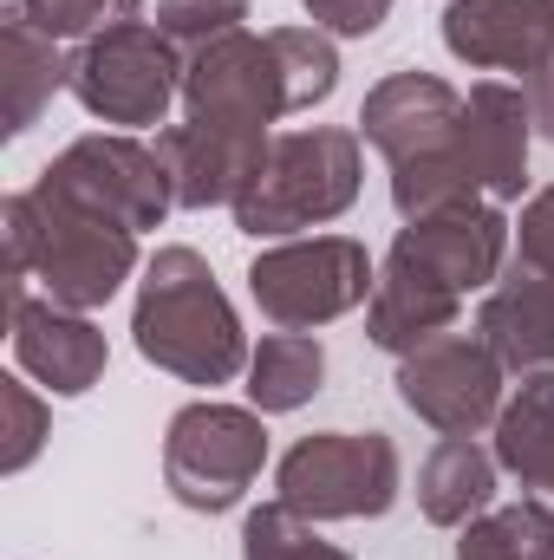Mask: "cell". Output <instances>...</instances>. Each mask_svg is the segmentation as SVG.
<instances>
[{"mask_svg":"<svg viewBox=\"0 0 554 560\" xmlns=\"http://www.w3.org/2000/svg\"><path fill=\"white\" fill-rule=\"evenodd\" d=\"M300 7L313 13V26H326V33H339V39H366V33H379L385 13H392V0H300Z\"/></svg>","mask_w":554,"mask_h":560,"instance_id":"83f0119b","label":"cell"},{"mask_svg":"<svg viewBox=\"0 0 554 560\" xmlns=\"http://www.w3.org/2000/svg\"><path fill=\"white\" fill-rule=\"evenodd\" d=\"M0 235H7V280H39L46 300L59 306H105L125 280L138 275V235L72 196H59L53 183L13 189L0 202Z\"/></svg>","mask_w":554,"mask_h":560,"instance_id":"6da1fadb","label":"cell"},{"mask_svg":"<svg viewBox=\"0 0 554 560\" xmlns=\"http://www.w3.org/2000/svg\"><path fill=\"white\" fill-rule=\"evenodd\" d=\"M503 242H509V222L496 215V202L483 196H457L430 215H417L399 229L392 242V268L430 280L443 293H470V287H489L496 268H503Z\"/></svg>","mask_w":554,"mask_h":560,"instance_id":"7c38bea8","label":"cell"},{"mask_svg":"<svg viewBox=\"0 0 554 560\" xmlns=\"http://www.w3.org/2000/svg\"><path fill=\"white\" fill-rule=\"evenodd\" d=\"M359 196V138L353 131H287L268 138L249 189L235 196V229L242 235H300L313 222L346 215Z\"/></svg>","mask_w":554,"mask_h":560,"instance_id":"277c9868","label":"cell"},{"mask_svg":"<svg viewBox=\"0 0 554 560\" xmlns=\"http://www.w3.org/2000/svg\"><path fill=\"white\" fill-rule=\"evenodd\" d=\"M320 378H326V352H320L313 332H268L249 359V405L262 418L300 411L320 392Z\"/></svg>","mask_w":554,"mask_h":560,"instance_id":"7402d4cb","label":"cell"},{"mask_svg":"<svg viewBox=\"0 0 554 560\" xmlns=\"http://www.w3.org/2000/svg\"><path fill=\"white\" fill-rule=\"evenodd\" d=\"M457 125H463V98L443 79H430V72H392L385 85L366 92L359 131H366V143L385 150L392 202H399L405 222L457 202V196H476L470 170H463Z\"/></svg>","mask_w":554,"mask_h":560,"instance_id":"3957f363","label":"cell"},{"mask_svg":"<svg viewBox=\"0 0 554 560\" xmlns=\"http://www.w3.org/2000/svg\"><path fill=\"white\" fill-rule=\"evenodd\" d=\"M483 346L503 359V372H554V275H516L483 300L476 319Z\"/></svg>","mask_w":554,"mask_h":560,"instance_id":"ac0fdd59","label":"cell"},{"mask_svg":"<svg viewBox=\"0 0 554 560\" xmlns=\"http://www.w3.org/2000/svg\"><path fill=\"white\" fill-rule=\"evenodd\" d=\"M443 46L483 72H542L554 59V0H450Z\"/></svg>","mask_w":554,"mask_h":560,"instance_id":"5bb4252c","label":"cell"},{"mask_svg":"<svg viewBox=\"0 0 554 560\" xmlns=\"http://www.w3.org/2000/svg\"><path fill=\"white\" fill-rule=\"evenodd\" d=\"M496 463L522 489H554V372H529L496 418Z\"/></svg>","mask_w":554,"mask_h":560,"instance_id":"44dd1931","label":"cell"},{"mask_svg":"<svg viewBox=\"0 0 554 560\" xmlns=\"http://www.w3.org/2000/svg\"><path fill=\"white\" fill-rule=\"evenodd\" d=\"M7 332H13V365L39 378L53 398H85L105 378V332L59 300H33L26 280H7Z\"/></svg>","mask_w":554,"mask_h":560,"instance_id":"4fadbf2b","label":"cell"},{"mask_svg":"<svg viewBox=\"0 0 554 560\" xmlns=\"http://www.w3.org/2000/svg\"><path fill=\"white\" fill-rule=\"evenodd\" d=\"M496 456L476 436H443L424 469H417V502L437 528H470V515H483L496 502Z\"/></svg>","mask_w":554,"mask_h":560,"instance_id":"ffe728a7","label":"cell"},{"mask_svg":"<svg viewBox=\"0 0 554 560\" xmlns=\"http://www.w3.org/2000/svg\"><path fill=\"white\" fill-rule=\"evenodd\" d=\"M529 118L542 125V138H554V59L542 72H529Z\"/></svg>","mask_w":554,"mask_h":560,"instance_id":"f546056e","label":"cell"},{"mask_svg":"<svg viewBox=\"0 0 554 560\" xmlns=\"http://www.w3.org/2000/svg\"><path fill=\"white\" fill-rule=\"evenodd\" d=\"M399 398L443 436H476L503 418V359L470 332H443L399 365Z\"/></svg>","mask_w":554,"mask_h":560,"instance_id":"8fae6325","label":"cell"},{"mask_svg":"<svg viewBox=\"0 0 554 560\" xmlns=\"http://www.w3.org/2000/svg\"><path fill=\"white\" fill-rule=\"evenodd\" d=\"M39 183H53L59 196H72V202H85V209L125 222L131 235L157 229V222L176 209V196H170V170H163L157 143L118 138V131H112V138L66 143V150L39 170Z\"/></svg>","mask_w":554,"mask_h":560,"instance_id":"30bf717a","label":"cell"},{"mask_svg":"<svg viewBox=\"0 0 554 560\" xmlns=\"http://www.w3.org/2000/svg\"><path fill=\"white\" fill-rule=\"evenodd\" d=\"M372 255L346 235H313V242H280L268 255H255L249 268V293L255 306L275 319L280 332H307V326H326L353 306L372 300Z\"/></svg>","mask_w":554,"mask_h":560,"instance_id":"ba28073f","label":"cell"},{"mask_svg":"<svg viewBox=\"0 0 554 560\" xmlns=\"http://www.w3.org/2000/svg\"><path fill=\"white\" fill-rule=\"evenodd\" d=\"M131 332H138L143 359L183 385H229L255 359L229 293L216 287L196 248H157V261L143 268Z\"/></svg>","mask_w":554,"mask_h":560,"instance_id":"7a4b0ae2","label":"cell"},{"mask_svg":"<svg viewBox=\"0 0 554 560\" xmlns=\"http://www.w3.org/2000/svg\"><path fill=\"white\" fill-rule=\"evenodd\" d=\"M242 560H346V555L326 548V541L307 528V515H293L287 502H268V509H255L249 528H242Z\"/></svg>","mask_w":554,"mask_h":560,"instance_id":"cb8c5ba5","label":"cell"},{"mask_svg":"<svg viewBox=\"0 0 554 560\" xmlns=\"http://www.w3.org/2000/svg\"><path fill=\"white\" fill-rule=\"evenodd\" d=\"M249 0H157V33L170 46H209L222 33H242Z\"/></svg>","mask_w":554,"mask_h":560,"instance_id":"484cf974","label":"cell"},{"mask_svg":"<svg viewBox=\"0 0 554 560\" xmlns=\"http://www.w3.org/2000/svg\"><path fill=\"white\" fill-rule=\"evenodd\" d=\"M457 560H554V515L542 502L489 509L483 522L463 528Z\"/></svg>","mask_w":554,"mask_h":560,"instance_id":"603a6c76","label":"cell"},{"mask_svg":"<svg viewBox=\"0 0 554 560\" xmlns=\"http://www.w3.org/2000/svg\"><path fill=\"white\" fill-rule=\"evenodd\" d=\"M143 0H20V13L46 33V39H92L112 33L125 20H138Z\"/></svg>","mask_w":554,"mask_h":560,"instance_id":"d4e9b609","label":"cell"},{"mask_svg":"<svg viewBox=\"0 0 554 560\" xmlns=\"http://www.w3.org/2000/svg\"><path fill=\"white\" fill-rule=\"evenodd\" d=\"M522 261L535 275H554V189H542L522 215Z\"/></svg>","mask_w":554,"mask_h":560,"instance_id":"f1b7e54d","label":"cell"},{"mask_svg":"<svg viewBox=\"0 0 554 560\" xmlns=\"http://www.w3.org/2000/svg\"><path fill=\"white\" fill-rule=\"evenodd\" d=\"M529 92L516 85H496L483 79L470 98H463V170H470V189H489L496 202H516L529 189Z\"/></svg>","mask_w":554,"mask_h":560,"instance_id":"2e32d148","label":"cell"},{"mask_svg":"<svg viewBox=\"0 0 554 560\" xmlns=\"http://www.w3.org/2000/svg\"><path fill=\"white\" fill-rule=\"evenodd\" d=\"M262 150H268V138H255V131L196 125V118L157 131V156H163V170H170V196H176V209H216V202L235 209V196L249 189Z\"/></svg>","mask_w":554,"mask_h":560,"instance_id":"9a60e30c","label":"cell"},{"mask_svg":"<svg viewBox=\"0 0 554 560\" xmlns=\"http://www.w3.org/2000/svg\"><path fill=\"white\" fill-rule=\"evenodd\" d=\"M0 411H7V443H0V469L7 476H20L33 456H39V443H46V430H53V411L33 398V385L26 378H0Z\"/></svg>","mask_w":554,"mask_h":560,"instance_id":"4316f807","label":"cell"},{"mask_svg":"<svg viewBox=\"0 0 554 560\" xmlns=\"http://www.w3.org/2000/svg\"><path fill=\"white\" fill-rule=\"evenodd\" d=\"M280 502L307 522H359L399 502V450L379 430H320L280 456Z\"/></svg>","mask_w":554,"mask_h":560,"instance_id":"5b68a950","label":"cell"},{"mask_svg":"<svg viewBox=\"0 0 554 560\" xmlns=\"http://www.w3.org/2000/svg\"><path fill=\"white\" fill-rule=\"evenodd\" d=\"M66 79H72V52H59V39H46L20 13V0H7L0 7V118H7L0 131L26 138Z\"/></svg>","mask_w":554,"mask_h":560,"instance_id":"e0dca14e","label":"cell"},{"mask_svg":"<svg viewBox=\"0 0 554 560\" xmlns=\"http://www.w3.org/2000/svg\"><path fill=\"white\" fill-rule=\"evenodd\" d=\"M183 112L196 125H229L268 138V125L293 112V85L280 66L275 33H222L183 66Z\"/></svg>","mask_w":554,"mask_h":560,"instance_id":"9c48e42d","label":"cell"},{"mask_svg":"<svg viewBox=\"0 0 554 560\" xmlns=\"http://www.w3.org/2000/svg\"><path fill=\"white\" fill-rule=\"evenodd\" d=\"M268 463V430L262 411H242V405H183L170 418L163 436V482L183 509L196 515H222L249 495V482L262 476Z\"/></svg>","mask_w":554,"mask_h":560,"instance_id":"8992f818","label":"cell"},{"mask_svg":"<svg viewBox=\"0 0 554 560\" xmlns=\"http://www.w3.org/2000/svg\"><path fill=\"white\" fill-rule=\"evenodd\" d=\"M457 306H463L457 293H443V287H430V280L385 261V275H379L372 300H366V332H372V346L412 359L417 346H430V339H443L457 326Z\"/></svg>","mask_w":554,"mask_h":560,"instance_id":"d6986e66","label":"cell"},{"mask_svg":"<svg viewBox=\"0 0 554 560\" xmlns=\"http://www.w3.org/2000/svg\"><path fill=\"white\" fill-rule=\"evenodd\" d=\"M66 92H72L92 118L125 125V131H143V125H163V112L183 98V66H176V46H170L157 26L125 20V26H112V33L79 39Z\"/></svg>","mask_w":554,"mask_h":560,"instance_id":"52a82bcc","label":"cell"}]
</instances>
